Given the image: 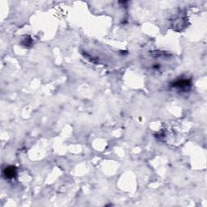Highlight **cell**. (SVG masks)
<instances>
[{"instance_id": "obj_1", "label": "cell", "mask_w": 207, "mask_h": 207, "mask_svg": "<svg viewBox=\"0 0 207 207\" xmlns=\"http://www.w3.org/2000/svg\"><path fill=\"white\" fill-rule=\"evenodd\" d=\"M4 176H6V178H12L15 175V169L13 167H6L5 171L3 172Z\"/></svg>"}]
</instances>
